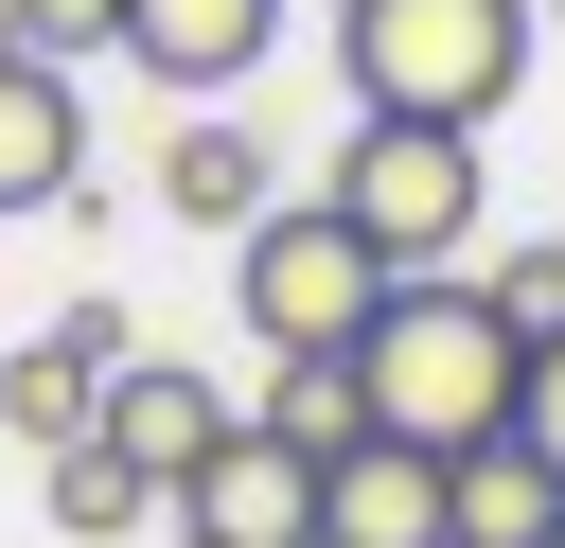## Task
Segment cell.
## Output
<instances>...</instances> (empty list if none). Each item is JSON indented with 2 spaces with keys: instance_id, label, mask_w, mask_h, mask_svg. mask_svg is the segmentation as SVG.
I'll return each mask as SVG.
<instances>
[{
  "instance_id": "obj_1",
  "label": "cell",
  "mask_w": 565,
  "mask_h": 548,
  "mask_svg": "<svg viewBox=\"0 0 565 548\" xmlns=\"http://www.w3.org/2000/svg\"><path fill=\"white\" fill-rule=\"evenodd\" d=\"M353 407H371L388 442L459 460V442L530 424V318H512L477 265H424V283L371 301V336H353Z\"/></svg>"
},
{
  "instance_id": "obj_2",
  "label": "cell",
  "mask_w": 565,
  "mask_h": 548,
  "mask_svg": "<svg viewBox=\"0 0 565 548\" xmlns=\"http://www.w3.org/2000/svg\"><path fill=\"white\" fill-rule=\"evenodd\" d=\"M530 0H335V71L353 124H494L530 88Z\"/></svg>"
},
{
  "instance_id": "obj_3",
  "label": "cell",
  "mask_w": 565,
  "mask_h": 548,
  "mask_svg": "<svg viewBox=\"0 0 565 548\" xmlns=\"http://www.w3.org/2000/svg\"><path fill=\"white\" fill-rule=\"evenodd\" d=\"M318 194L353 212V247H371L388 283H424V265H459V247H477V212H494V159H477V124H353Z\"/></svg>"
},
{
  "instance_id": "obj_4",
  "label": "cell",
  "mask_w": 565,
  "mask_h": 548,
  "mask_svg": "<svg viewBox=\"0 0 565 548\" xmlns=\"http://www.w3.org/2000/svg\"><path fill=\"white\" fill-rule=\"evenodd\" d=\"M371 301H388V265L353 247V212H335V194H282V212H247V230H230V318H247L265 354H353V336H371Z\"/></svg>"
},
{
  "instance_id": "obj_5",
  "label": "cell",
  "mask_w": 565,
  "mask_h": 548,
  "mask_svg": "<svg viewBox=\"0 0 565 548\" xmlns=\"http://www.w3.org/2000/svg\"><path fill=\"white\" fill-rule=\"evenodd\" d=\"M106 53L177 106H230L265 53H282V0H106Z\"/></svg>"
},
{
  "instance_id": "obj_6",
  "label": "cell",
  "mask_w": 565,
  "mask_h": 548,
  "mask_svg": "<svg viewBox=\"0 0 565 548\" xmlns=\"http://www.w3.org/2000/svg\"><path fill=\"white\" fill-rule=\"evenodd\" d=\"M177 530H194V548H318V460L265 442V424H230V442L177 477Z\"/></svg>"
},
{
  "instance_id": "obj_7",
  "label": "cell",
  "mask_w": 565,
  "mask_h": 548,
  "mask_svg": "<svg viewBox=\"0 0 565 548\" xmlns=\"http://www.w3.org/2000/svg\"><path fill=\"white\" fill-rule=\"evenodd\" d=\"M124 354H141V336H124V301H71L35 354H0V442H35V460H53V442H88V407H106V371H124Z\"/></svg>"
},
{
  "instance_id": "obj_8",
  "label": "cell",
  "mask_w": 565,
  "mask_h": 548,
  "mask_svg": "<svg viewBox=\"0 0 565 548\" xmlns=\"http://www.w3.org/2000/svg\"><path fill=\"white\" fill-rule=\"evenodd\" d=\"M88 424H106V442H124V460H141V477H159V495H177V477H194V460H212V442H230V424H247V407H230V389H212V371H177V354H124V371H106V407H88Z\"/></svg>"
},
{
  "instance_id": "obj_9",
  "label": "cell",
  "mask_w": 565,
  "mask_h": 548,
  "mask_svg": "<svg viewBox=\"0 0 565 548\" xmlns=\"http://www.w3.org/2000/svg\"><path fill=\"white\" fill-rule=\"evenodd\" d=\"M547 530H565V460L530 424H494V442L441 460V548H547Z\"/></svg>"
},
{
  "instance_id": "obj_10",
  "label": "cell",
  "mask_w": 565,
  "mask_h": 548,
  "mask_svg": "<svg viewBox=\"0 0 565 548\" xmlns=\"http://www.w3.org/2000/svg\"><path fill=\"white\" fill-rule=\"evenodd\" d=\"M318 548H441V460L424 442H335L318 460Z\"/></svg>"
},
{
  "instance_id": "obj_11",
  "label": "cell",
  "mask_w": 565,
  "mask_h": 548,
  "mask_svg": "<svg viewBox=\"0 0 565 548\" xmlns=\"http://www.w3.org/2000/svg\"><path fill=\"white\" fill-rule=\"evenodd\" d=\"M88 194V88L53 53H0V212H71Z\"/></svg>"
},
{
  "instance_id": "obj_12",
  "label": "cell",
  "mask_w": 565,
  "mask_h": 548,
  "mask_svg": "<svg viewBox=\"0 0 565 548\" xmlns=\"http://www.w3.org/2000/svg\"><path fill=\"white\" fill-rule=\"evenodd\" d=\"M159 212L230 247L247 212H282V141H265V124H230V106H194V124L159 141Z\"/></svg>"
},
{
  "instance_id": "obj_13",
  "label": "cell",
  "mask_w": 565,
  "mask_h": 548,
  "mask_svg": "<svg viewBox=\"0 0 565 548\" xmlns=\"http://www.w3.org/2000/svg\"><path fill=\"white\" fill-rule=\"evenodd\" d=\"M35 495H53V530H71V548H141V513H177L106 424H88V442H53V460H35Z\"/></svg>"
},
{
  "instance_id": "obj_14",
  "label": "cell",
  "mask_w": 565,
  "mask_h": 548,
  "mask_svg": "<svg viewBox=\"0 0 565 548\" xmlns=\"http://www.w3.org/2000/svg\"><path fill=\"white\" fill-rule=\"evenodd\" d=\"M265 442H300V460H335V442H371V407H353V354H265V407H247Z\"/></svg>"
},
{
  "instance_id": "obj_15",
  "label": "cell",
  "mask_w": 565,
  "mask_h": 548,
  "mask_svg": "<svg viewBox=\"0 0 565 548\" xmlns=\"http://www.w3.org/2000/svg\"><path fill=\"white\" fill-rule=\"evenodd\" d=\"M0 53H53V71H88V53H106V0H0Z\"/></svg>"
},
{
  "instance_id": "obj_16",
  "label": "cell",
  "mask_w": 565,
  "mask_h": 548,
  "mask_svg": "<svg viewBox=\"0 0 565 548\" xmlns=\"http://www.w3.org/2000/svg\"><path fill=\"white\" fill-rule=\"evenodd\" d=\"M477 283H494L530 336H565V247H512V265H477Z\"/></svg>"
},
{
  "instance_id": "obj_17",
  "label": "cell",
  "mask_w": 565,
  "mask_h": 548,
  "mask_svg": "<svg viewBox=\"0 0 565 548\" xmlns=\"http://www.w3.org/2000/svg\"><path fill=\"white\" fill-rule=\"evenodd\" d=\"M530 442L565 460V336H530Z\"/></svg>"
},
{
  "instance_id": "obj_18",
  "label": "cell",
  "mask_w": 565,
  "mask_h": 548,
  "mask_svg": "<svg viewBox=\"0 0 565 548\" xmlns=\"http://www.w3.org/2000/svg\"><path fill=\"white\" fill-rule=\"evenodd\" d=\"M530 18H565V0H530Z\"/></svg>"
},
{
  "instance_id": "obj_19",
  "label": "cell",
  "mask_w": 565,
  "mask_h": 548,
  "mask_svg": "<svg viewBox=\"0 0 565 548\" xmlns=\"http://www.w3.org/2000/svg\"><path fill=\"white\" fill-rule=\"evenodd\" d=\"M177 548H194V530H177Z\"/></svg>"
},
{
  "instance_id": "obj_20",
  "label": "cell",
  "mask_w": 565,
  "mask_h": 548,
  "mask_svg": "<svg viewBox=\"0 0 565 548\" xmlns=\"http://www.w3.org/2000/svg\"><path fill=\"white\" fill-rule=\"evenodd\" d=\"M547 247H565V230H547Z\"/></svg>"
},
{
  "instance_id": "obj_21",
  "label": "cell",
  "mask_w": 565,
  "mask_h": 548,
  "mask_svg": "<svg viewBox=\"0 0 565 548\" xmlns=\"http://www.w3.org/2000/svg\"><path fill=\"white\" fill-rule=\"evenodd\" d=\"M547 548H565V530H547Z\"/></svg>"
}]
</instances>
